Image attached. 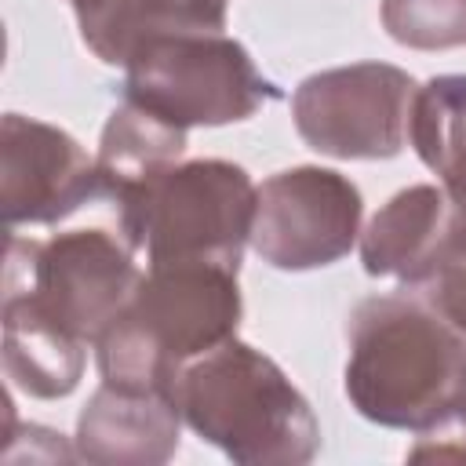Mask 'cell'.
<instances>
[{"mask_svg": "<svg viewBox=\"0 0 466 466\" xmlns=\"http://www.w3.org/2000/svg\"><path fill=\"white\" fill-rule=\"evenodd\" d=\"M346 397L375 426L430 433L466 379V335L419 291L364 299L346 328Z\"/></svg>", "mask_w": 466, "mask_h": 466, "instance_id": "6da1fadb", "label": "cell"}, {"mask_svg": "<svg viewBox=\"0 0 466 466\" xmlns=\"http://www.w3.org/2000/svg\"><path fill=\"white\" fill-rule=\"evenodd\" d=\"M237 269L215 262L146 266L135 295L98 335L95 357L102 382L175 393L182 368L240 328Z\"/></svg>", "mask_w": 466, "mask_h": 466, "instance_id": "7a4b0ae2", "label": "cell"}, {"mask_svg": "<svg viewBox=\"0 0 466 466\" xmlns=\"http://www.w3.org/2000/svg\"><path fill=\"white\" fill-rule=\"evenodd\" d=\"M182 422L240 466H302L320 448L309 400L262 350L229 339L175 382Z\"/></svg>", "mask_w": 466, "mask_h": 466, "instance_id": "3957f363", "label": "cell"}, {"mask_svg": "<svg viewBox=\"0 0 466 466\" xmlns=\"http://www.w3.org/2000/svg\"><path fill=\"white\" fill-rule=\"evenodd\" d=\"M258 186L233 160H186L113 208V226L146 251V266L215 262L240 269Z\"/></svg>", "mask_w": 466, "mask_h": 466, "instance_id": "277c9868", "label": "cell"}, {"mask_svg": "<svg viewBox=\"0 0 466 466\" xmlns=\"http://www.w3.org/2000/svg\"><path fill=\"white\" fill-rule=\"evenodd\" d=\"M138 251L113 226L62 229L47 240L7 233L4 299L95 346L142 280Z\"/></svg>", "mask_w": 466, "mask_h": 466, "instance_id": "5b68a950", "label": "cell"}, {"mask_svg": "<svg viewBox=\"0 0 466 466\" xmlns=\"http://www.w3.org/2000/svg\"><path fill=\"white\" fill-rule=\"evenodd\" d=\"M277 95L248 47L226 33L157 36L124 62V98L186 131L248 120Z\"/></svg>", "mask_w": 466, "mask_h": 466, "instance_id": "8992f818", "label": "cell"}, {"mask_svg": "<svg viewBox=\"0 0 466 466\" xmlns=\"http://www.w3.org/2000/svg\"><path fill=\"white\" fill-rule=\"evenodd\" d=\"M419 84L390 62L309 73L291 95L299 138L335 160H390L404 149Z\"/></svg>", "mask_w": 466, "mask_h": 466, "instance_id": "52a82bcc", "label": "cell"}, {"mask_svg": "<svg viewBox=\"0 0 466 466\" xmlns=\"http://www.w3.org/2000/svg\"><path fill=\"white\" fill-rule=\"evenodd\" d=\"M360 218L364 200L346 175L317 164L284 167L258 186L251 248L273 269H320L350 255Z\"/></svg>", "mask_w": 466, "mask_h": 466, "instance_id": "ba28073f", "label": "cell"}, {"mask_svg": "<svg viewBox=\"0 0 466 466\" xmlns=\"http://www.w3.org/2000/svg\"><path fill=\"white\" fill-rule=\"evenodd\" d=\"M102 200L95 157L62 127L7 113L0 127V222L55 226Z\"/></svg>", "mask_w": 466, "mask_h": 466, "instance_id": "9c48e42d", "label": "cell"}, {"mask_svg": "<svg viewBox=\"0 0 466 466\" xmlns=\"http://www.w3.org/2000/svg\"><path fill=\"white\" fill-rule=\"evenodd\" d=\"M466 251V211L444 186H408L393 193L360 233L368 277H390L408 291L426 288Z\"/></svg>", "mask_w": 466, "mask_h": 466, "instance_id": "30bf717a", "label": "cell"}, {"mask_svg": "<svg viewBox=\"0 0 466 466\" xmlns=\"http://www.w3.org/2000/svg\"><path fill=\"white\" fill-rule=\"evenodd\" d=\"M175 393L102 382L76 419V459L98 466H160L178 451Z\"/></svg>", "mask_w": 466, "mask_h": 466, "instance_id": "8fae6325", "label": "cell"}, {"mask_svg": "<svg viewBox=\"0 0 466 466\" xmlns=\"http://www.w3.org/2000/svg\"><path fill=\"white\" fill-rule=\"evenodd\" d=\"M80 40L106 66H120L157 36L222 33L229 0H69Z\"/></svg>", "mask_w": 466, "mask_h": 466, "instance_id": "7c38bea8", "label": "cell"}, {"mask_svg": "<svg viewBox=\"0 0 466 466\" xmlns=\"http://www.w3.org/2000/svg\"><path fill=\"white\" fill-rule=\"evenodd\" d=\"M182 153H186V127L124 98L109 113L95 153L102 200L109 208H120L127 197H135L167 167H175Z\"/></svg>", "mask_w": 466, "mask_h": 466, "instance_id": "4fadbf2b", "label": "cell"}, {"mask_svg": "<svg viewBox=\"0 0 466 466\" xmlns=\"http://www.w3.org/2000/svg\"><path fill=\"white\" fill-rule=\"evenodd\" d=\"M84 350L87 342L4 299V371L22 393L36 400L69 397L84 375Z\"/></svg>", "mask_w": 466, "mask_h": 466, "instance_id": "5bb4252c", "label": "cell"}, {"mask_svg": "<svg viewBox=\"0 0 466 466\" xmlns=\"http://www.w3.org/2000/svg\"><path fill=\"white\" fill-rule=\"evenodd\" d=\"M408 138L466 211V73H441L415 91Z\"/></svg>", "mask_w": 466, "mask_h": 466, "instance_id": "9a60e30c", "label": "cell"}, {"mask_svg": "<svg viewBox=\"0 0 466 466\" xmlns=\"http://www.w3.org/2000/svg\"><path fill=\"white\" fill-rule=\"evenodd\" d=\"M382 29L415 51H451L466 44V0H382Z\"/></svg>", "mask_w": 466, "mask_h": 466, "instance_id": "2e32d148", "label": "cell"}, {"mask_svg": "<svg viewBox=\"0 0 466 466\" xmlns=\"http://www.w3.org/2000/svg\"><path fill=\"white\" fill-rule=\"evenodd\" d=\"M408 459H441V462H466V379L459 390V400L451 408V415L433 426L430 433H422V441L408 451Z\"/></svg>", "mask_w": 466, "mask_h": 466, "instance_id": "e0dca14e", "label": "cell"}, {"mask_svg": "<svg viewBox=\"0 0 466 466\" xmlns=\"http://www.w3.org/2000/svg\"><path fill=\"white\" fill-rule=\"evenodd\" d=\"M419 295L451 324L466 335V251L444 269L437 273L426 288H419Z\"/></svg>", "mask_w": 466, "mask_h": 466, "instance_id": "ac0fdd59", "label": "cell"}]
</instances>
